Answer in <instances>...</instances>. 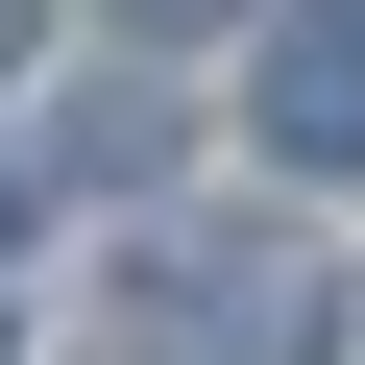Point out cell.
<instances>
[{"label": "cell", "instance_id": "obj_2", "mask_svg": "<svg viewBox=\"0 0 365 365\" xmlns=\"http://www.w3.org/2000/svg\"><path fill=\"white\" fill-rule=\"evenodd\" d=\"M268 146H292V170H365V0H341V25H292V73H268Z\"/></svg>", "mask_w": 365, "mask_h": 365}, {"label": "cell", "instance_id": "obj_1", "mask_svg": "<svg viewBox=\"0 0 365 365\" xmlns=\"http://www.w3.org/2000/svg\"><path fill=\"white\" fill-rule=\"evenodd\" d=\"M170 365H317V268H170Z\"/></svg>", "mask_w": 365, "mask_h": 365}, {"label": "cell", "instance_id": "obj_3", "mask_svg": "<svg viewBox=\"0 0 365 365\" xmlns=\"http://www.w3.org/2000/svg\"><path fill=\"white\" fill-rule=\"evenodd\" d=\"M122 25H220V0H122Z\"/></svg>", "mask_w": 365, "mask_h": 365}, {"label": "cell", "instance_id": "obj_4", "mask_svg": "<svg viewBox=\"0 0 365 365\" xmlns=\"http://www.w3.org/2000/svg\"><path fill=\"white\" fill-rule=\"evenodd\" d=\"M0 49H25V0H0Z\"/></svg>", "mask_w": 365, "mask_h": 365}]
</instances>
